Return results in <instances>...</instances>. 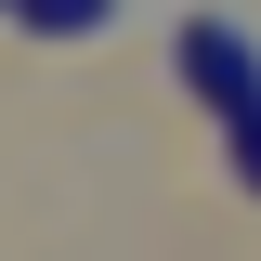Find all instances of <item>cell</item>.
Here are the masks:
<instances>
[{
  "mask_svg": "<svg viewBox=\"0 0 261 261\" xmlns=\"http://www.w3.org/2000/svg\"><path fill=\"white\" fill-rule=\"evenodd\" d=\"M0 13H13V0H0Z\"/></svg>",
  "mask_w": 261,
  "mask_h": 261,
  "instance_id": "4",
  "label": "cell"
},
{
  "mask_svg": "<svg viewBox=\"0 0 261 261\" xmlns=\"http://www.w3.org/2000/svg\"><path fill=\"white\" fill-rule=\"evenodd\" d=\"M13 13H27V27H53V39H79V27H105L118 0H13Z\"/></svg>",
  "mask_w": 261,
  "mask_h": 261,
  "instance_id": "2",
  "label": "cell"
},
{
  "mask_svg": "<svg viewBox=\"0 0 261 261\" xmlns=\"http://www.w3.org/2000/svg\"><path fill=\"white\" fill-rule=\"evenodd\" d=\"M248 183H261V118H248Z\"/></svg>",
  "mask_w": 261,
  "mask_h": 261,
  "instance_id": "3",
  "label": "cell"
},
{
  "mask_svg": "<svg viewBox=\"0 0 261 261\" xmlns=\"http://www.w3.org/2000/svg\"><path fill=\"white\" fill-rule=\"evenodd\" d=\"M183 79H196V92H209V105H222L235 130L261 118V53H248V39L222 27V13H196V27H183Z\"/></svg>",
  "mask_w": 261,
  "mask_h": 261,
  "instance_id": "1",
  "label": "cell"
}]
</instances>
